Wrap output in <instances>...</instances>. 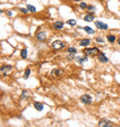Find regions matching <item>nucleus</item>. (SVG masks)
Wrapping results in <instances>:
<instances>
[{
	"label": "nucleus",
	"mask_w": 120,
	"mask_h": 127,
	"mask_svg": "<svg viewBox=\"0 0 120 127\" xmlns=\"http://www.w3.org/2000/svg\"><path fill=\"white\" fill-rule=\"evenodd\" d=\"M83 53L86 55H90V56H95L99 54V49L96 47H92V48H86L83 51Z\"/></svg>",
	"instance_id": "1"
},
{
	"label": "nucleus",
	"mask_w": 120,
	"mask_h": 127,
	"mask_svg": "<svg viewBox=\"0 0 120 127\" xmlns=\"http://www.w3.org/2000/svg\"><path fill=\"white\" fill-rule=\"evenodd\" d=\"M51 76L53 78H59L64 76V71L60 68H55L51 71Z\"/></svg>",
	"instance_id": "2"
},
{
	"label": "nucleus",
	"mask_w": 120,
	"mask_h": 127,
	"mask_svg": "<svg viewBox=\"0 0 120 127\" xmlns=\"http://www.w3.org/2000/svg\"><path fill=\"white\" fill-rule=\"evenodd\" d=\"M114 125H115L114 123L109 121V120H107V119H102L99 122V126L101 127H112Z\"/></svg>",
	"instance_id": "3"
},
{
	"label": "nucleus",
	"mask_w": 120,
	"mask_h": 127,
	"mask_svg": "<svg viewBox=\"0 0 120 127\" xmlns=\"http://www.w3.org/2000/svg\"><path fill=\"white\" fill-rule=\"evenodd\" d=\"M80 101H81L82 103H84V104L90 105V104H92V99L90 95H88V94H84V95H82L81 97H80Z\"/></svg>",
	"instance_id": "4"
},
{
	"label": "nucleus",
	"mask_w": 120,
	"mask_h": 127,
	"mask_svg": "<svg viewBox=\"0 0 120 127\" xmlns=\"http://www.w3.org/2000/svg\"><path fill=\"white\" fill-rule=\"evenodd\" d=\"M52 47L55 50H61L65 47V43L61 41H55L52 43Z\"/></svg>",
	"instance_id": "5"
},
{
	"label": "nucleus",
	"mask_w": 120,
	"mask_h": 127,
	"mask_svg": "<svg viewBox=\"0 0 120 127\" xmlns=\"http://www.w3.org/2000/svg\"><path fill=\"white\" fill-rule=\"evenodd\" d=\"M12 69H13V66H12V65L7 64V65H4V66L1 67V73H2L3 75H5V76H7V75H9V73L12 71Z\"/></svg>",
	"instance_id": "6"
},
{
	"label": "nucleus",
	"mask_w": 120,
	"mask_h": 127,
	"mask_svg": "<svg viewBox=\"0 0 120 127\" xmlns=\"http://www.w3.org/2000/svg\"><path fill=\"white\" fill-rule=\"evenodd\" d=\"M95 26H96L98 29H100V30H103V31L108 30V25L105 24V23L102 22V21H99V20L95 21Z\"/></svg>",
	"instance_id": "7"
},
{
	"label": "nucleus",
	"mask_w": 120,
	"mask_h": 127,
	"mask_svg": "<svg viewBox=\"0 0 120 127\" xmlns=\"http://www.w3.org/2000/svg\"><path fill=\"white\" fill-rule=\"evenodd\" d=\"M36 39L39 41H44L46 40L45 33H44V32H39V33H37Z\"/></svg>",
	"instance_id": "8"
},
{
	"label": "nucleus",
	"mask_w": 120,
	"mask_h": 127,
	"mask_svg": "<svg viewBox=\"0 0 120 127\" xmlns=\"http://www.w3.org/2000/svg\"><path fill=\"white\" fill-rule=\"evenodd\" d=\"M99 60H100V62L101 63H103V64H105L108 62V58L106 57V55L103 54V53H101V54H99Z\"/></svg>",
	"instance_id": "9"
},
{
	"label": "nucleus",
	"mask_w": 120,
	"mask_h": 127,
	"mask_svg": "<svg viewBox=\"0 0 120 127\" xmlns=\"http://www.w3.org/2000/svg\"><path fill=\"white\" fill-rule=\"evenodd\" d=\"M91 43V40L90 39H82L81 41H79V45L82 47H86Z\"/></svg>",
	"instance_id": "10"
},
{
	"label": "nucleus",
	"mask_w": 120,
	"mask_h": 127,
	"mask_svg": "<svg viewBox=\"0 0 120 127\" xmlns=\"http://www.w3.org/2000/svg\"><path fill=\"white\" fill-rule=\"evenodd\" d=\"M63 27H64V23L62 21H56L54 23V28L55 30H62Z\"/></svg>",
	"instance_id": "11"
},
{
	"label": "nucleus",
	"mask_w": 120,
	"mask_h": 127,
	"mask_svg": "<svg viewBox=\"0 0 120 127\" xmlns=\"http://www.w3.org/2000/svg\"><path fill=\"white\" fill-rule=\"evenodd\" d=\"M33 106H34V108H35L38 111H42L43 110V103H41V102H34V103H33Z\"/></svg>",
	"instance_id": "12"
},
{
	"label": "nucleus",
	"mask_w": 120,
	"mask_h": 127,
	"mask_svg": "<svg viewBox=\"0 0 120 127\" xmlns=\"http://www.w3.org/2000/svg\"><path fill=\"white\" fill-rule=\"evenodd\" d=\"M84 20L87 21V22H92L94 20V17H93V15H92V14H88V15H86L84 17Z\"/></svg>",
	"instance_id": "13"
},
{
	"label": "nucleus",
	"mask_w": 120,
	"mask_h": 127,
	"mask_svg": "<svg viewBox=\"0 0 120 127\" xmlns=\"http://www.w3.org/2000/svg\"><path fill=\"white\" fill-rule=\"evenodd\" d=\"M30 97V93H29V91L27 90H22L21 92V95H20V99H28Z\"/></svg>",
	"instance_id": "14"
},
{
	"label": "nucleus",
	"mask_w": 120,
	"mask_h": 127,
	"mask_svg": "<svg viewBox=\"0 0 120 127\" xmlns=\"http://www.w3.org/2000/svg\"><path fill=\"white\" fill-rule=\"evenodd\" d=\"M83 30L87 32V33H89V34H94V33H95V32L93 31V29H92V28L89 27V26L84 27V28H83Z\"/></svg>",
	"instance_id": "15"
},
{
	"label": "nucleus",
	"mask_w": 120,
	"mask_h": 127,
	"mask_svg": "<svg viewBox=\"0 0 120 127\" xmlns=\"http://www.w3.org/2000/svg\"><path fill=\"white\" fill-rule=\"evenodd\" d=\"M76 60H77L79 64H83L84 62H87L88 61V57L87 55L84 56V57H76Z\"/></svg>",
	"instance_id": "16"
},
{
	"label": "nucleus",
	"mask_w": 120,
	"mask_h": 127,
	"mask_svg": "<svg viewBox=\"0 0 120 127\" xmlns=\"http://www.w3.org/2000/svg\"><path fill=\"white\" fill-rule=\"evenodd\" d=\"M27 55H28V51L27 49H22L21 52H20V56L22 59H26L27 58Z\"/></svg>",
	"instance_id": "17"
},
{
	"label": "nucleus",
	"mask_w": 120,
	"mask_h": 127,
	"mask_svg": "<svg viewBox=\"0 0 120 127\" xmlns=\"http://www.w3.org/2000/svg\"><path fill=\"white\" fill-rule=\"evenodd\" d=\"M30 74H31V69H30V68H27V69L25 70V72H24L23 78H24V79H27L28 77H30Z\"/></svg>",
	"instance_id": "18"
},
{
	"label": "nucleus",
	"mask_w": 120,
	"mask_h": 127,
	"mask_svg": "<svg viewBox=\"0 0 120 127\" xmlns=\"http://www.w3.org/2000/svg\"><path fill=\"white\" fill-rule=\"evenodd\" d=\"M26 7H27V8L29 9V11H31V12H32V13H34V12L36 11V8H35V7H33L32 5L28 4Z\"/></svg>",
	"instance_id": "19"
},
{
	"label": "nucleus",
	"mask_w": 120,
	"mask_h": 127,
	"mask_svg": "<svg viewBox=\"0 0 120 127\" xmlns=\"http://www.w3.org/2000/svg\"><path fill=\"white\" fill-rule=\"evenodd\" d=\"M107 41H110V42H114V41H115V36L112 35V34L107 35Z\"/></svg>",
	"instance_id": "20"
},
{
	"label": "nucleus",
	"mask_w": 120,
	"mask_h": 127,
	"mask_svg": "<svg viewBox=\"0 0 120 127\" xmlns=\"http://www.w3.org/2000/svg\"><path fill=\"white\" fill-rule=\"evenodd\" d=\"M68 53L69 54H76L77 53V49L74 48V47H69V48H68Z\"/></svg>",
	"instance_id": "21"
},
{
	"label": "nucleus",
	"mask_w": 120,
	"mask_h": 127,
	"mask_svg": "<svg viewBox=\"0 0 120 127\" xmlns=\"http://www.w3.org/2000/svg\"><path fill=\"white\" fill-rule=\"evenodd\" d=\"M67 24H69L70 26H75L77 24V22H76L75 19H69V20H67Z\"/></svg>",
	"instance_id": "22"
},
{
	"label": "nucleus",
	"mask_w": 120,
	"mask_h": 127,
	"mask_svg": "<svg viewBox=\"0 0 120 127\" xmlns=\"http://www.w3.org/2000/svg\"><path fill=\"white\" fill-rule=\"evenodd\" d=\"M87 10L89 11V12H94V11L96 10V8H95L94 6H92V5H91V6H88Z\"/></svg>",
	"instance_id": "23"
},
{
	"label": "nucleus",
	"mask_w": 120,
	"mask_h": 127,
	"mask_svg": "<svg viewBox=\"0 0 120 127\" xmlns=\"http://www.w3.org/2000/svg\"><path fill=\"white\" fill-rule=\"evenodd\" d=\"M79 8L81 9H86L88 8V5L86 3H84V2H81L80 4H79Z\"/></svg>",
	"instance_id": "24"
},
{
	"label": "nucleus",
	"mask_w": 120,
	"mask_h": 127,
	"mask_svg": "<svg viewBox=\"0 0 120 127\" xmlns=\"http://www.w3.org/2000/svg\"><path fill=\"white\" fill-rule=\"evenodd\" d=\"M68 59L69 60H73V59H75V57H74V54H69V55L67 57Z\"/></svg>",
	"instance_id": "25"
},
{
	"label": "nucleus",
	"mask_w": 120,
	"mask_h": 127,
	"mask_svg": "<svg viewBox=\"0 0 120 127\" xmlns=\"http://www.w3.org/2000/svg\"><path fill=\"white\" fill-rule=\"evenodd\" d=\"M28 10H29L28 8H19V11H20V12H22V13H24V14H27Z\"/></svg>",
	"instance_id": "26"
},
{
	"label": "nucleus",
	"mask_w": 120,
	"mask_h": 127,
	"mask_svg": "<svg viewBox=\"0 0 120 127\" xmlns=\"http://www.w3.org/2000/svg\"><path fill=\"white\" fill-rule=\"evenodd\" d=\"M96 41H98V42H100V43H103V42H104V41H103L102 38H97Z\"/></svg>",
	"instance_id": "27"
},
{
	"label": "nucleus",
	"mask_w": 120,
	"mask_h": 127,
	"mask_svg": "<svg viewBox=\"0 0 120 127\" xmlns=\"http://www.w3.org/2000/svg\"><path fill=\"white\" fill-rule=\"evenodd\" d=\"M7 15H8L9 17H11V16H12V12H11V11H7Z\"/></svg>",
	"instance_id": "28"
},
{
	"label": "nucleus",
	"mask_w": 120,
	"mask_h": 127,
	"mask_svg": "<svg viewBox=\"0 0 120 127\" xmlns=\"http://www.w3.org/2000/svg\"><path fill=\"white\" fill-rule=\"evenodd\" d=\"M117 43H118V44H119V46H120V38L118 39V40H117Z\"/></svg>",
	"instance_id": "29"
}]
</instances>
